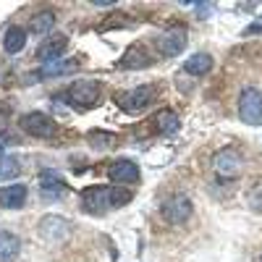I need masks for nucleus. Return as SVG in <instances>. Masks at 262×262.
I'll list each match as a JSON object with an SVG mask.
<instances>
[{
    "label": "nucleus",
    "mask_w": 262,
    "mask_h": 262,
    "mask_svg": "<svg viewBox=\"0 0 262 262\" xmlns=\"http://www.w3.org/2000/svg\"><path fill=\"white\" fill-rule=\"evenodd\" d=\"M131 189L118 186H90L81 191V210L90 215H105L111 210H118L131 202Z\"/></svg>",
    "instance_id": "1"
},
{
    "label": "nucleus",
    "mask_w": 262,
    "mask_h": 262,
    "mask_svg": "<svg viewBox=\"0 0 262 262\" xmlns=\"http://www.w3.org/2000/svg\"><path fill=\"white\" fill-rule=\"evenodd\" d=\"M212 168L221 179H238L244 173V158L233 147H223L212 155Z\"/></svg>",
    "instance_id": "2"
},
{
    "label": "nucleus",
    "mask_w": 262,
    "mask_h": 262,
    "mask_svg": "<svg viewBox=\"0 0 262 262\" xmlns=\"http://www.w3.org/2000/svg\"><path fill=\"white\" fill-rule=\"evenodd\" d=\"M66 100H69L74 107H79V111H86V107H92L100 100V81H95V79L74 81L69 86V92H66Z\"/></svg>",
    "instance_id": "3"
},
{
    "label": "nucleus",
    "mask_w": 262,
    "mask_h": 262,
    "mask_svg": "<svg viewBox=\"0 0 262 262\" xmlns=\"http://www.w3.org/2000/svg\"><path fill=\"white\" fill-rule=\"evenodd\" d=\"M18 126H21V131H27V134L34 137V139H53L58 134V123L48 113H39V111L24 113L21 121H18Z\"/></svg>",
    "instance_id": "4"
},
{
    "label": "nucleus",
    "mask_w": 262,
    "mask_h": 262,
    "mask_svg": "<svg viewBox=\"0 0 262 262\" xmlns=\"http://www.w3.org/2000/svg\"><path fill=\"white\" fill-rule=\"evenodd\" d=\"M238 118L247 126H262V92L257 86H247L238 97Z\"/></svg>",
    "instance_id": "5"
},
{
    "label": "nucleus",
    "mask_w": 262,
    "mask_h": 262,
    "mask_svg": "<svg viewBox=\"0 0 262 262\" xmlns=\"http://www.w3.org/2000/svg\"><path fill=\"white\" fill-rule=\"evenodd\" d=\"M152 100H155V90L149 84H142V86H134V90H126V92L116 95L118 107L126 113H142Z\"/></svg>",
    "instance_id": "6"
},
{
    "label": "nucleus",
    "mask_w": 262,
    "mask_h": 262,
    "mask_svg": "<svg viewBox=\"0 0 262 262\" xmlns=\"http://www.w3.org/2000/svg\"><path fill=\"white\" fill-rule=\"evenodd\" d=\"M71 221H66V217L60 215H45L42 217V223H39V236L45 238V242L50 244H60L66 242V238L71 236Z\"/></svg>",
    "instance_id": "7"
},
{
    "label": "nucleus",
    "mask_w": 262,
    "mask_h": 262,
    "mask_svg": "<svg viewBox=\"0 0 262 262\" xmlns=\"http://www.w3.org/2000/svg\"><path fill=\"white\" fill-rule=\"evenodd\" d=\"M163 215H165V221L173 223V226H181L189 221V215H191V200L186 194H173L168 196V200L163 202Z\"/></svg>",
    "instance_id": "8"
},
{
    "label": "nucleus",
    "mask_w": 262,
    "mask_h": 262,
    "mask_svg": "<svg viewBox=\"0 0 262 262\" xmlns=\"http://www.w3.org/2000/svg\"><path fill=\"white\" fill-rule=\"evenodd\" d=\"M107 179H111L113 184H123V186H131L139 181V165L134 160H113L111 168H107Z\"/></svg>",
    "instance_id": "9"
},
{
    "label": "nucleus",
    "mask_w": 262,
    "mask_h": 262,
    "mask_svg": "<svg viewBox=\"0 0 262 262\" xmlns=\"http://www.w3.org/2000/svg\"><path fill=\"white\" fill-rule=\"evenodd\" d=\"M121 69H128V71H139V69H149L152 66V55L147 50V45H142V42H134L123 55H121Z\"/></svg>",
    "instance_id": "10"
},
{
    "label": "nucleus",
    "mask_w": 262,
    "mask_h": 262,
    "mask_svg": "<svg viewBox=\"0 0 262 262\" xmlns=\"http://www.w3.org/2000/svg\"><path fill=\"white\" fill-rule=\"evenodd\" d=\"M155 45H158V50H160L165 58H176V55L184 53V48H186V34H184V32H168V34H160Z\"/></svg>",
    "instance_id": "11"
},
{
    "label": "nucleus",
    "mask_w": 262,
    "mask_h": 262,
    "mask_svg": "<svg viewBox=\"0 0 262 262\" xmlns=\"http://www.w3.org/2000/svg\"><path fill=\"white\" fill-rule=\"evenodd\" d=\"M66 191H69V186H66L55 173H42V189H39V194H42V200L45 202H55V200H63L66 196Z\"/></svg>",
    "instance_id": "12"
},
{
    "label": "nucleus",
    "mask_w": 262,
    "mask_h": 262,
    "mask_svg": "<svg viewBox=\"0 0 262 262\" xmlns=\"http://www.w3.org/2000/svg\"><path fill=\"white\" fill-rule=\"evenodd\" d=\"M66 50H69V37H66V34H58V37H50L48 42H42L39 50H37V55H39L42 60L50 63V60H60Z\"/></svg>",
    "instance_id": "13"
},
{
    "label": "nucleus",
    "mask_w": 262,
    "mask_h": 262,
    "mask_svg": "<svg viewBox=\"0 0 262 262\" xmlns=\"http://www.w3.org/2000/svg\"><path fill=\"white\" fill-rule=\"evenodd\" d=\"M24 202H27V186H24V184L0 186V207H6V210H18Z\"/></svg>",
    "instance_id": "14"
},
{
    "label": "nucleus",
    "mask_w": 262,
    "mask_h": 262,
    "mask_svg": "<svg viewBox=\"0 0 262 262\" xmlns=\"http://www.w3.org/2000/svg\"><path fill=\"white\" fill-rule=\"evenodd\" d=\"M21 252V238L11 231H0V262H13Z\"/></svg>",
    "instance_id": "15"
},
{
    "label": "nucleus",
    "mask_w": 262,
    "mask_h": 262,
    "mask_svg": "<svg viewBox=\"0 0 262 262\" xmlns=\"http://www.w3.org/2000/svg\"><path fill=\"white\" fill-rule=\"evenodd\" d=\"M27 48V32L21 27H8L6 34H3V50L8 55H16Z\"/></svg>",
    "instance_id": "16"
},
{
    "label": "nucleus",
    "mask_w": 262,
    "mask_h": 262,
    "mask_svg": "<svg viewBox=\"0 0 262 262\" xmlns=\"http://www.w3.org/2000/svg\"><path fill=\"white\" fill-rule=\"evenodd\" d=\"M210 69H212V55L210 53H194L184 63V71L189 76H205V74H210Z\"/></svg>",
    "instance_id": "17"
},
{
    "label": "nucleus",
    "mask_w": 262,
    "mask_h": 262,
    "mask_svg": "<svg viewBox=\"0 0 262 262\" xmlns=\"http://www.w3.org/2000/svg\"><path fill=\"white\" fill-rule=\"evenodd\" d=\"M79 69V58H69V60H50V63H42L39 76H63V74H71Z\"/></svg>",
    "instance_id": "18"
},
{
    "label": "nucleus",
    "mask_w": 262,
    "mask_h": 262,
    "mask_svg": "<svg viewBox=\"0 0 262 262\" xmlns=\"http://www.w3.org/2000/svg\"><path fill=\"white\" fill-rule=\"evenodd\" d=\"M152 126H155L160 134H173V131H179L181 121H179V116L173 113V111L163 107V111H158L155 116H152Z\"/></svg>",
    "instance_id": "19"
},
{
    "label": "nucleus",
    "mask_w": 262,
    "mask_h": 262,
    "mask_svg": "<svg viewBox=\"0 0 262 262\" xmlns=\"http://www.w3.org/2000/svg\"><path fill=\"white\" fill-rule=\"evenodd\" d=\"M86 144L92 149H113L118 144V137L113 131H105V128H92L90 134H86Z\"/></svg>",
    "instance_id": "20"
},
{
    "label": "nucleus",
    "mask_w": 262,
    "mask_h": 262,
    "mask_svg": "<svg viewBox=\"0 0 262 262\" xmlns=\"http://www.w3.org/2000/svg\"><path fill=\"white\" fill-rule=\"evenodd\" d=\"M55 27V13L53 11H39V13H34L32 16V21H29V29L34 32V34H48L50 29Z\"/></svg>",
    "instance_id": "21"
},
{
    "label": "nucleus",
    "mask_w": 262,
    "mask_h": 262,
    "mask_svg": "<svg viewBox=\"0 0 262 262\" xmlns=\"http://www.w3.org/2000/svg\"><path fill=\"white\" fill-rule=\"evenodd\" d=\"M18 173H21V163H18V158H11V155H3V158H0V181L16 179Z\"/></svg>",
    "instance_id": "22"
},
{
    "label": "nucleus",
    "mask_w": 262,
    "mask_h": 262,
    "mask_svg": "<svg viewBox=\"0 0 262 262\" xmlns=\"http://www.w3.org/2000/svg\"><path fill=\"white\" fill-rule=\"evenodd\" d=\"M249 205H252V210H257V212H262V181L249 191Z\"/></svg>",
    "instance_id": "23"
},
{
    "label": "nucleus",
    "mask_w": 262,
    "mask_h": 262,
    "mask_svg": "<svg viewBox=\"0 0 262 262\" xmlns=\"http://www.w3.org/2000/svg\"><path fill=\"white\" fill-rule=\"evenodd\" d=\"M252 34H262V21H259V24H249L244 29V37H252Z\"/></svg>",
    "instance_id": "24"
},
{
    "label": "nucleus",
    "mask_w": 262,
    "mask_h": 262,
    "mask_svg": "<svg viewBox=\"0 0 262 262\" xmlns=\"http://www.w3.org/2000/svg\"><path fill=\"white\" fill-rule=\"evenodd\" d=\"M8 113H11V107H8L6 102H0V123H3V121L8 118Z\"/></svg>",
    "instance_id": "25"
},
{
    "label": "nucleus",
    "mask_w": 262,
    "mask_h": 262,
    "mask_svg": "<svg viewBox=\"0 0 262 262\" xmlns=\"http://www.w3.org/2000/svg\"><path fill=\"white\" fill-rule=\"evenodd\" d=\"M3 152H6V142L0 139V158H3Z\"/></svg>",
    "instance_id": "26"
},
{
    "label": "nucleus",
    "mask_w": 262,
    "mask_h": 262,
    "mask_svg": "<svg viewBox=\"0 0 262 262\" xmlns=\"http://www.w3.org/2000/svg\"><path fill=\"white\" fill-rule=\"evenodd\" d=\"M259 262H262V257H259Z\"/></svg>",
    "instance_id": "27"
}]
</instances>
